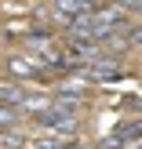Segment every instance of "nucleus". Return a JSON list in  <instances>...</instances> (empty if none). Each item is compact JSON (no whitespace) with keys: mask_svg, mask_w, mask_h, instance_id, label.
Wrapping results in <instances>:
<instances>
[{"mask_svg":"<svg viewBox=\"0 0 142 149\" xmlns=\"http://www.w3.org/2000/svg\"><path fill=\"white\" fill-rule=\"evenodd\" d=\"M55 4V18L58 22H69V18H77V15H87L95 4H102V0H51Z\"/></svg>","mask_w":142,"mask_h":149,"instance_id":"obj_3","label":"nucleus"},{"mask_svg":"<svg viewBox=\"0 0 142 149\" xmlns=\"http://www.w3.org/2000/svg\"><path fill=\"white\" fill-rule=\"evenodd\" d=\"M22 120H26V113H22V109L4 106V102H0V127H18Z\"/></svg>","mask_w":142,"mask_h":149,"instance_id":"obj_7","label":"nucleus"},{"mask_svg":"<svg viewBox=\"0 0 142 149\" xmlns=\"http://www.w3.org/2000/svg\"><path fill=\"white\" fill-rule=\"evenodd\" d=\"M0 149H29V138L15 135V127H0Z\"/></svg>","mask_w":142,"mask_h":149,"instance_id":"obj_6","label":"nucleus"},{"mask_svg":"<svg viewBox=\"0 0 142 149\" xmlns=\"http://www.w3.org/2000/svg\"><path fill=\"white\" fill-rule=\"evenodd\" d=\"M22 98H26V87L22 84H0V102H4V106L22 109Z\"/></svg>","mask_w":142,"mask_h":149,"instance_id":"obj_5","label":"nucleus"},{"mask_svg":"<svg viewBox=\"0 0 142 149\" xmlns=\"http://www.w3.org/2000/svg\"><path fill=\"white\" fill-rule=\"evenodd\" d=\"M124 40H128V47H142V22H128L124 26Z\"/></svg>","mask_w":142,"mask_h":149,"instance_id":"obj_8","label":"nucleus"},{"mask_svg":"<svg viewBox=\"0 0 142 149\" xmlns=\"http://www.w3.org/2000/svg\"><path fill=\"white\" fill-rule=\"evenodd\" d=\"M44 69L40 58H7V73L15 80H36V73Z\"/></svg>","mask_w":142,"mask_h":149,"instance_id":"obj_4","label":"nucleus"},{"mask_svg":"<svg viewBox=\"0 0 142 149\" xmlns=\"http://www.w3.org/2000/svg\"><path fill=\"white\" fill-rule=\"evenodd\" d=\"M124 106H128L131 113H142V98H124Z\"/></svg>","mask_w":142,"mask_h":149,"instance_id":"obj_9","label":"nucleus"},{"mask_svg":"<svg viewBox=\"0 0 142 149\" xmlns=\"http://www.w3.org/2000/svg\"><path fill=\"white\" fill-rule=\"evenodd\" d=\"M29 120H33L40 131H51V135H62V138L77 135V127H80V116L77 113H62V109H55L51 102L44 109H36V113H29Z\"/></svg>","mask_w":142,"mask_h":149,"instance_id":"obj_1","label":"nucleus"},{"mask_svg":"<svg viewBox=\"0 0 142 149\" xmlns=\"http://www.w3.org/2000/svg\"><path fill=\"white\" fill-rule=\"evenodd\" d=\"M128 142H142V113L139 116H128V120H120L113 127V135H106L102 138V146H128Z\"/></svg>","mask_w":142,"mask_h":149,"instance_id":"obj_2","label":"nucleus"}]
</instances>
